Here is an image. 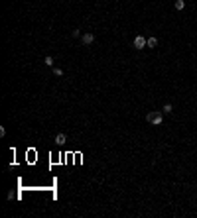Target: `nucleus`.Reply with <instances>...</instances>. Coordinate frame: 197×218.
Segmentation results:
<instances>
[{
  "label": "nucleus",
  "mask_w": 197,
  "mask_h": 218,
  "mask_svg": "<svg viewBox=\"0 0 197 218\" xmlns=\"http://www.w3.org/2000/svg\"><path fill=\"white\" fill-rule=\"evenodd\" d=\"M162 110H164L166 114H169V112L173 110V106H172V104H164V108H162Z\"/></svg>",
  "instance_id": "obj_9"
},
{
  "label": "nucleus",
  "mask_w": 197,
  "mask_h": 218,
  "mask_svg": "<svg viewBox=\"0 0 197 218\" xmlns=\"http://www.w3.org/2000/svg\"><path fill=\"white\" fill-rule=\"evenodd\" d=\"M71 35H73V38H81V30H75V31H71Z\"/></svg>",
  "instance_id": "obj_10"
},
{
  "label": "nucleus",
  "mask_w": 197,
  "mask_h": 218,
  "mask_svg": "<svg viewBox=\"0 0 197 218\" xmlns=\"http://www.w3.org/2000/svg\"><path fill=\"white\" fill-rule=\"evenodd\" d=\"M93 41H95V35H93V34H83V35H81V43H83V45H91Z\"/></svg>",
  "instance_id": "obj_3"
},
{
  "label": "nucleus",
  "mask_w": 197,
  "mask_h": 218,
  "mask_svg": "<svg viewBox=\"0 0 197 218\" xmlns=\"http://www.w3.org/2000/svg\"><path fill=\"white\" fill-rule=\"evenodd\" d=\"M158 45V38H148V47H156Z\"/></svg>",
  "instance_id": "obj_6"
},
{
  "label": "nucleus",
  "mask_w": 197,
  "mask_h": 218,
  "mask_svg": "<svg viewBox=\"0 0 197 218\" xmlns=\"http://www.w3.org/2000/svg\"><path fill=\"white\" fill-rule=\"evenodd\" d=\"M146 120L150 122L152 126H160L164 122V116L160 114V112H148V116H146Z\"/></svg>",
  "instance_id": "obj_1"
},
{
  "label": "nucleus",
  "mask_w": 197,
  "mask_h": 218,
  "mask_svg": "<svg viewBox=\"0 0 197 218\" xmlns=\"http://www.w3.org/2000/svg\"><path fill=\"white\" fill-rule=\"evenodd\" d=\"M53 75H55V77H63V69L55 67V69H53Z\"/></svg>",
  "instance_id": "obj_8"
},
{
  "label": "nucleus",
  "mask_w": 197,
  "mask_h": 218,
  "mask_svg": "<svg viewBox=\"0 0 197 218\" xmlns=\"http://www.w3.org/2000/svg\"><path fill=\"white\" fill-rule=\"evenodd\" d=\"M146 45H148V39L144 38V35H136L134 38V47L136 49H144Z\"/></svg>",
  "instance_id": "obj_2"
},
{
  "label": "nucleus",
  "mask_w": 197,
  "mask_h": 218,
  "mask_svg": "<svg viewBox=\"0 0 197 218\" xmlns=\"http://www.w3.org/2000/svg\"><path fill=\"white\" fill-rule=\"evenodd\" d=\"M44 63H45L47 67H53V57H51V55H47L45 59H44Z\"/></svg>",
  "instance_id": "obj_7"
},
{
  "label": "nucleus",
  "mask_w": 197,
  "mask_h": 218,
  "mask_svg": "<svg viewBox=\"0 0 197 218\" xmlns=\"http://www.w3.org/2000/svg\"><path fill=\"white\" fill-rule=\"evenodd\" d=\"M65 142H67V136L63 134V132H59V134L55 136V143H57V146H63Z\"/></svg>",
  "instance_id": "obj_4"
},
{
  "label": "nucleus",
  "mask_w": 197,
  "mask_h": 218,
  "mask_svg": "<svg viewBox=\"0 0 197 218\" xmlns=\"http://www.w3.org/2000/svg\"><path fill=\"white\" fill-rule=\"evenodd\" d=\"M185 8V0H175V10H183Z\"/></svg>",
  "instance_id": "obj_5"
}]
</instances>
